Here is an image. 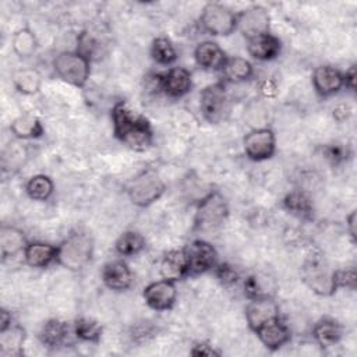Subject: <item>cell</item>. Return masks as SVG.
<instances>
[{
  "mask_svg": "<svg viewBox=\"0 0 357 357\" xmlns=\"http://www.w3.org/2000/svg\"><path fill=\"white\" fill-rule=\"evenodd\" d=\"M114 137L134 151H145L152 144V128L146 117L135 113L126 102H117L112 109Z\"/></svg>",
  "mask_w": 357,
  "mask_h": 357,
  "instance_id": "cell-1",
  "label": "cell"
},
{
  "mask_svg": "<svg viewBox=\"0 0 357 357\" xmlns=\"http://www.w3.org/2000/svg\"><path fill=\"white\" fill-rule=\"evenodd\" d=\"M92 240L84 233L70 234L60 245H57V258L61 266L70 271H81L92 258Z\"/></svg>",
  "mask_w": 357,
  "mask_h": 357,
  "instance_id": "cell-2",
  "label": "cell"
},
{
  "mask_svg": "<svg viewBox=\"0 0 357 357\" xmlns=\"http://www.w3.org/2000/svg\"><path fill=\"white\" fill-rule=\"evenodd\" d=\"M227 215L229 206L225 197L219 191L212 190L201 201H198L194 226L202 231L215 230L225 223Z\"/></svg>",
  "mask_w": 357,
  "mask_h": 357,
  "instance_id": "cell-3",
  "label": "cell"
},
{
  "mask_svg": "<svg viewBox=\"0 0 357 357\" xmlns=\"http://www.w3.org/2000/svg\"><path fill=\"white\" fill-rule=\"evenodd\" d=\"M165 183L153 170H145L126 184V192L137 206H148L165 192Z\"/></svg>",
  "mask_w": 357,
  "mask_h": 357,
  "instance_id": "cell-4",
  "label": "cell"
},
{
  "mask_svg": "<svg viewBox=\"0 0 357 357\" xmlns=\"http://www.w3.org/2000/svg\"><path fill=\"white\" fill-rule=\"evenodd\" d=\"M56 74L74 86H84L91 74V60L78 52H63L53 60Z\"/></svg>",
  "mask_w": 357,
  "mask_h": 357,
  "instance_id": "cell-5",
  "label": "cell"
},
{
  "mask_svg": "<svg viewBox=\"0 0 357 357\" xmlns=\"http://www.w3.org/2000/svg\"><path fill=\"white\" fill-rule=\"evenodd\" d=\"M199 107L204 119L212 124L223 121L230 113V102L223 82L205 86L199 93Z\"/></svg>",
  "mask_w": 357,
  "mask_h": 357,
  "instance_id": "cell-6",
  "label": "cell"
},
{
  "mask_svg": "<svg viewBox=\"0 0 357 357\" xmlns=\"http://www.w3.org/2000/svg\"><path fill=\"white\" fill-rule=\"evenodd\" d=\"M199 24L211 35L227 36L236 31V14L223 4L208 3L202 8Z\"/></svg>",
  "mask_w": 357,
  "mask_h": 357,
  "instance_id": "cell-7",
  "label": "cell"
},
{
  "mask_svg": "<svg viewBox=\"0 0 357 357\" xmlns=\"http://www.w3.org/2000/svg\"><path fill=\"white\" fill-rule=\"evenodd\" d=\"M245 155L255 162L266 160L273 156L276 149V138L271 128L259 127L251 130L243 139Z\"/></svg>",
  "mask_w": 357,
  "mask_h": 357,
  "instance_id": "cell-8",
  "label": "cell"
},
{
  "mask_svg": "<svg viewBox=\"0 0 357 357\" xmlns=\"http://www.w3.org/2000/svg\"><path fill=\"white\" fill-rule=\"evenodd\" d=\"M184 252L188 262V275L205 273L216 265L218 252L208 241L194 240L184 248Z\"/></svg>",
  "mask_w": 357,
  "mask_h": 357,
  "instance_id": "cell-9",
  "label": "cell"
},
{
  "mask_svg": "<svg viewBox=\"0 0 357 357\" xmlns=\"http://www.w3.org/2000/svg\"><path fill=\"white\" fill-rule=\"evenodd\" d=\"M269 24V14L261 6H251L236 14V29H238L247 39L268 33Z\"/></svg>",
  "mask_w": 357,
  "mask_h": 357,
  "instance_id": "cell-10",
  "label": "cell"
},
{
  "mask_svg": "<svg viewBox=\"0 0 357 357\" xmlns=\"http://www.w3.org/2000/svg\"><path fill=\"white\" fill-rule=\"evenodd\" d=\"M145 303L156 310V311H165L173 307L177 298V289L176 282L162 279L149 283L142 293Z\"/></svg>",
  "mask_w": 357,
  "mask_h": 357,
  "instance_id": "cell-11",
  "label": "cell"
},
{
  "mask_svg": "<svg viewBox=\"0 0 357 357\" xmlns=\"http://www.w3.org/2000/svg\"><path fill=\"white\" fill-rule=\"evenodd\" d=\"M279 318V305L273 297L250 300L245 308V319L251 331H257L264 324Z\"/></svg>",
  "mask_w": 357,
  "mask_h": 357,
  "instance_id": "cell-12",
  "label": "cell"
},
{
  "mask_svg": "<svg viewBox=\"0 0 357 357\" xmlns=\"http://www.w3.org/2000/svg\"><path fill=\"white\" fill-rule=\"evenodd\" d=\"M192 88L191 73L184 67H173L160 74V91L170 98H181Z\"/></svg>",
  "mask_w": 357,
  "mask_h": 357,
  "instance_id": "cell-13",
  "label": "cell"
},
{
  "mask_svg": "<svg viewBox=\"0 0 357 357\" xmlns=\"http://www.w3.org/2000/svg\"><path fill=\"white\" fill-rule=\"evenodd\" d=\"M304 280L317 294L331 296L336 291L333 284V271H328V268L322 266L318 261H311L305 265Z\"/></svg>",
  "mask_w": 357,
  "mask_h": 357,
  "instance_id": "cell-14",
  "label": "cell"
},
{
  "mask_svg": "<svg viewBox=\"0 0 357 357\" xmlns=\"http://www.w3.org/2000/svg\"><path fill=\"white\" fill-rule=\"evenodd\" d=\"M255 333L259 342L269 350L280 349L291 337L289 326L280 319V317L264 324L255 331Z\"/></svg>",
  "mask_w": 357,
  "mask_h": 357,
  "instance_id": "cell-15",
  "label": "cell"
},
{
  "mask_svg": "<svg viewBox=\"0 0 357 357\" xmlns=\"http://www.w3.org/2000/svg\"><path fill=\"white\" fill-rule=\"evenodd\" d=\"M312 85L318 95L332 96L343 86V73L332 66H319L312 73Z\"/></svg>",
  "mask_w": 357,
  "mask_h": 357,
  "instance_id": "cell-16",
  "label": "cell"
},
{
  "mask_svg": "<svg viewBox=\"0 0 357 357\" xmlns=\"http://www.w3.org/2000/svg\"><path fill=\"white\" fill-rule=\"evenodd\" d=\"M102 280L106 287L114 291H124L132 283V273L128 265L121 261L116 259L107 262L102 269Z\"/></svg>",
  "mask_w": 357,
  "mask_h": 357,
  "instance_id": "cell-17",
  "label": "cell"
},
{
  "mask_svg": "<svg viewBox=\"0 0 357 357\" xmlns=\"http://www.w3.org/2000/svg\"><path fill=\"white\" fill-rule=\"evenodd\" d=\"M194 57L199 67L211 71H220L227 59L223 49L216 42H212V40L201 42L195 47Z\"/></svg>",
  "mask_w": 357,
  "mask_h": 357,
  "instance_id": "cell-18",
  "label": "cell"
},
{
  "mask_svg": "<svg viewBox=\"0 0 357 357\" xmlns=\"http://www.w3.org/2000/svg\"><path fill=\"white\" fill-rule=\"evenodd\" d=\"M163 279L177 282L188 276V262L184 250H172L166 252L159 266Z\"/></svg>",
  "mask_w": 357,
  "mask_h": 357,
  "instance_id": "cell-19",
  "label": "cell"
},
{
  "mask_svg": "<svg viewBox=\"0 0 357 357\" xmlns=\"http://www.w3.org/2000/svg\"><path fill=\"white\" fill-rule=\"evenodd\" d=\"M247 50L248 53L261 61L273 60L280 53V40L272 33H262L247 39Z\"/></svg>",
  "mask_w": 357,
  "mask_h": 357,
  "instance_id": "cell-20",
  "label": "cell"
},
{
  "mask_svg": "<svg viewBox=\"0 0 357 357\" xmlns=\"http://www.w3.org/2000/svg\"><path fill=\"white\" fill-rule=\"evenodd\" d=\"M71 333H74V331L68 326V324L60 319H49L42 326L39 337L45 346L50 349H56V347L66 346L70 342Z\"/></svg>",
  "mask_w": 357,
  "mask_h": 357,
  "instance_id": "cell-21",
  "label": "cell"
},
{
  "mask_svg": "<svg viewBox=\"0 0 357 357\" xmlns=\"http://www.w3.org/2000/svg\"><path fill=\"white\" fill-rule=\"evenodd\" d=\"M25 262L33 268L49 266L57 258V247L46 243H28L24 250Z\"/></svg>",
  "mask_w": 357,
  "mask_h": 357,
  "instance_id": "cell-22",
  "label": "cell"
},
{
  "mask_svg": "<svg viewBox=\"0 0 357 357\" xmlns=\"http://www.w3.org/2000/svg\"><path fill=\"white\" fill-rule=\"evenodd\" d=\"M26 238L24 233L13 226H3L0 230V252L1 258H10L20 252H24L26 247Z\"/></svg>",
  "mask_w": 357,
  "mask_h": 357,
  "instance_id": "cell-23",
  "label": "cell"
},
{
  "mask_svg": "<svg viewBox=\"0 0 357 357\" xmlns=\"http://www.w3.org/2000/svg\"><path fill=\"white\" fill-rule=\"evenodd\" d=\"M312 336L321 347H332L340 342L343 336V328L337 321L324 318L315 324Z\"/></svg>",
  "mask_w": 357,
  "mask_h": 357,
  "instance_id": "cell-24",
  "label": "cell"
},
{
  "mask_svg": "<svg viewBox=\"0 0 357 357\" xmlns=\"http://www.w3.org/2000/svg\"><path fill=\"white\" fill-rule=\"evenodd\" d=\"M25 340V331L20 325L11 324L7 329L0 331V354L4 357L21 356Z\"/></svg>",
  "mask_w": 357,
  "mask_h": 357,
  "instance_id": "cell-25",
  "label": "cell"
},
{
  "mask_svg": "<svg viewBox=\"0 0 357 357\" xmlns=\"http://www.w3.org/2000/svg\"><path fill=\"white\" fill-rule=\"evenodd\" d=\"M220 73L229 82H244L252 75V64L244 57H227Z\"/></svg>",
  "mask_w": 357,
  "mask_h": 357,
  "instance_id": "cell-26",
  "label": "cell"
},
{
  "mask_svg": "<svg viewBox=\"0 0 357 357\" xmlns=\"http://www.w3.org/2000/svg\"><path fill=\"white\" fill-rule=\"evenodd\" d=\"M11 132L20 139L39 138L43 135V127L38 117L32 114H21L10 124Z\"/></svg>",
  "mask_w": 357,
  "mask_h": 357,
  "instance_id": "cell-27",
  "label": "cell"
},
{
  "mask_svg": "<svg viewBox=\"0 0 357 357\" xmlns=\"http://www.w3.org/2000/svg\"><path fill=\"white\" fill-rule=\"evenodd\" d=\"M244 294L248 300L273 297L275 283L264 275H250L244 280Z\"/></svg>",
  "mask_w": 357,
  "mask_h": 357,
  "instance_id": "cell-28",
  "label": "cell"
},
{
  "mask_svg": "<svg viewBox=\"0 0 357 357\" xmlns=\"http://www.w3.org/2000/svg\"><path fill=\"white\" fill-rule=\"evenodd\" d=\"M13 84L22 95H35L42 85V77L35 68H21L14 73Z\"/></svg>",
  "mask_w": 357,
  "mask_h": 357,
  "instance_id": "cell-29",
  "label": "cell"
},
{
  "mask_svg": "<svg viewBox=\"0 0 357 357\" xmlns=\"http://www.w3.org/2000/svg\"><path fill=\"white\" fill-rule=\"evenodd\" d=\"M283 205L289 212L300 218H308L312 215V211H314L312 199L310 198L308 194H305L301 190L289 192L283 199Z\"/></svg>",
  "mask_w": 357,
  "mask_h": 357,
  "instance_id": "cell-30",
  "label": "cell"
},
{
  "mask_svg": "<svg viewBox=\"0 0 357 357\" xmlns=\"http://www.w3.org/2000/svg\"><path fill=\"white\" fill-rule=\"evenodd\" d=\"M11 46L17 56L25 59V57H31L36 52L38 40L31 29L21 28L13 35Z\"/></svg>",
  "mask_w": 357,
  "mask_h": 357,
  "instance_id": "cell-31",
  "label": "cell"
},
{
  "mask_svg": "<svg viewBox=\"0 0 357 357\" xmlns=\"http://www.w3.org/2000/svg\"><path fill=\"white\" fill-rule=\"evenodd\" d=\"M53 190H54V184H53L52 178L45 174L32 176L25 185V191H26L28 197L33 201L49 199L50 195L53 194Z\"/></svg>",
  "mask_w": 357,
  "mask_h": 357,
  "instance_id": "cell-32",
  "label": "cell"
},
{
  "mask_svg": "<svg viewBox=\"0 0 357 357\" xmlns=\"http://www.w3.org/2000/svg\"><path fill=\"white\" fill-rule=\"evenodd\" d=\"M114 247L120 255H137L145 248V238L138 231H126L117 238Z\"/></svg>",
  "mask_w": 357,
  "mask_h": 357,
  "instance_id": "cell-33",
  "label": "cell"
},
{
  "mask_svg": "<svg viewBox=\"0 0 357 357\" xmlns=\"http://www.w3.org/2000/svg\"><path fill=\"white\" fill-rule=\"evenodd\" d=\"M73 331L75 337L84 342H91V343H98L102 336V326L99 322L91 318H78L75 319L73 325Z\"/></svg>",
  "mask_w": 357,
  "mask_h": 357,
  "instance_id": "cell-34",
  "label": "cell"
},
{
  "mask_svg": "<svg viewBox=\"0 0 357 357\" xmlns=\"http://www.w3.org/2000/svg\"><path fill=\"white\" fill-rule=\"evenodd\" d=\"M151 56L158 64H162V66L173 64L177 60V52L173 43L165 36H159L153 39L151 46Z\"/></svg>",
  "mask_w": 357,
  "mask_h": 357,
  "instance_id": "cell-35",
  "label": "cell"
},
{
  "mask_svg": "<svg viewBox=\"0 0 357 357\" xmlns=\"http://www.w3.org/2000/svg\"><path fill=\"white\" fill-rule=\"evenodd\" d=\"M356 282H357V275L354 268H347V269H337L333 271V284L335 289H356Z\"/></svg>",
  "mask_w": 357,
  "mask_h": 357,
  "instance_id": "cell-36",
  "label": "cell"
},
{
  "mask_svg": "<svg viewBox=\"0 0 357 357\" xmlns=\"http://www.w3.org/2000/svg\"><path fill=\"white\" fill-rule=\"evenodd\" d=\"M215 275L219 279V282L223 286H233L238 282L240 275L236 271V268L227 262H222V264H216L215 265Z\"/></svg>",
  "mask_w": 357,
  "mask_h": 357,
  "instance_id": "cell-37",
  "label": "cell"
},
{
  "mask_svg": "<svg viewBox=\"0 0 357 357\" xmlns=\"http://www.w3.org/2000/svg\"><path fill=\"white\" fill-rule=\"evenodd\" d=\"M350 152L349 148L339 145V144H331L324 146V156L326 160H329L332 165H339L342 162H344L349 158Z\"/></svg>",
  "mask_w": 357,
  "mask_h": 357,
  "instance_id": "cell-38",
  "label": "cell"
},
{
  "mask_svg": "<svg viewBox=\"0 0 357 357\" xmlns=\"http://www.w3.org/2000/svg\"><path fill=\"white\" fill-rule=\"evenodd\" d=\"M259 92L264 98H273L278 93V84L272 78H265L259 82Z\"/></svg>",
  "mask_w": 357,
  "mask_h": 357,
  "instance_id": "cell-39",
  "label": "cell"
},
{
  "mask_svg": "<svg viewBox=\"0 0 357 357\" xmlns=\"http://www.w3.org/2000/svg\"><path fill=\"white\" fill-rule=\"evenodd\" d=\"M192 356H220L222 353L208 343H198L191 350Z\"/></svg>",
  "mask_w": 357,
  "mask_h": 357,
  "instance_id": "cell-40",
  "label": "cell"
},
{
  "mask_svg": "<svg viewBox=\"0 0 357 357\" xmlns=\"http://www.w3.org/2000/svg\"><path fill=\"white\" fill-rule=\"evenodd\" d=\"M343 86L349 88L351 92L356 91V66L349 67L343 74Z\"/></svg>",
  "mask_w": 357,
  "mask_h": 357,
  "instance_id": "cell-41",
  "label": "cell"
},
{
  "mask_svg": "<svg viewBox=\"0 0 357 357\" xmlns=\"http://www.w3.org/2000/svg\"><path fill=\"white\" fill-rule=\"evenodd\" d=\"M350 113H351V110H350V107L347 105H339V106H336L333 109V117L336 120H339V121H343V120L349 119Z\"/></svg>",
  "mask_w": 357,
  "mask_h": 357,
  "instance_id": "cell-42",
  "label": "cell"
},
{
  "mask_svg": "<svg viewBox=\"0 0 357 357\" xmlns=\"http://www.w3.org/2000/svg\"><path fill=\"white\" fill-rule=\"evenodd\" d=\"M11 324H13L11 314H10L7 310L1 308V311H0V331L7 329Z\"/></svg>",
  "mask_w": 357,
  "mask_h": 357,
  "instance_id": "cell-43",
  "label": "cell"
},
{
  "mask_svg": "<svg viewBox=\"0 0 357 357\" xmlns=\"http://www.w3.org/2000/svg\"><path fill=\"white\" fill-rule=\"evenodd\" d=\"M354 220H356V212H350V215L346 218V222H347V226H349V231H350V236L353 237V240L356 238V230H354Z\"/></svg>",
  "mask_w": 357,
  "mask_h": 357,
  "instance_id": "cell-44",
  "label": "cell"
}]
</instances>
